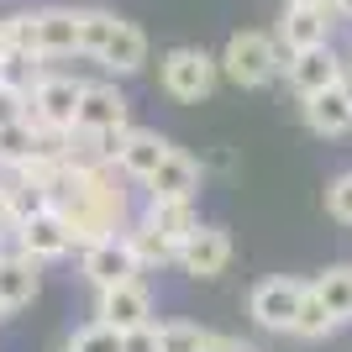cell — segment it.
Masks as SVG:
<instances>
[{"mask_svg":"<svg viewBox=\"0 0 352 352\" xmlns=\"http://www.w3.org/2000/svg\"><path fill=\"white\" fill-rule=\"evenodd\" d=\"M79 58L126 79L147 63V32L116 11H79Z\"/></svg>","mask_w":352,"mask_h":352,"instance_id":"obj_1","label":"cell"},{"mask_svg":"<svg viewBox=\"0 0 352 352\" xmlns=\"http://www.w3.org/2000/svg\"><path fill=\"white\" fill-rule=\"evenodd\" d=\"M284 74V47L274 32H232L221 47V79L236 89H263Z\"/></svg>","mask_w":352,"mask_h":352,"instance_id":"obj_2","label":"cell"},{"mask_svg":"<svg viewBox=\"0 0 352 352\" xmlns=\"http://www.w3.org/2000/svg\"><path fill=\"white\" fill-rule=\"evenodd\" d=\"M158 85L168 100L179 105H200L216 95L221 85V58H210L206 47H168L158 58Z\"/></svg>","mask_w":352,"mask_h":352,"instance_id":"obj_3","label":"cell"},{"mask_svg":"<svg viewBox=\"0 0 352 352\" xmlns=\"http://www.w3.org/2000/svg\"><path fill=\"white\" fill-rule=\"evenodd\" d=\"M79 89H85V79L58 74V69H43L27 85V121H32V126H58V132H74Z\"/></svg>","mask_w":352,"mask_h":352,"instance_id":"obj_4","label":"cell"},{"mask_svg":"<svg viewBox=\"0 0 352 352\" xmlns=\"http://www.w3.org/2000/svg\"><path fill=\"white\" fill-rule=\"evenodd\" d=\"M305 294H310V284L289 279V274H274V279L252 284L248 316L263 326V331H294V316H300V305H305Z\"/></svg>","mask_w":352,"mask_h":352,"instance_id":"obj_5","label":"cell"},{"mask_svg":"<svg viewBox=\"0 0 352 352\" xmlns=\"http://www.w3.org/2000/svg\"><path fill=\"white\" fill-rule=\"evenodd\" d=\"M111 126H132V100L111 79H85L79 111H74V132H111Z\"/></svg>","mask_w":352,"mask_h":352,"instance_id":"obj_6","label":"cell"},{"mask_svg":"<svg viewBox=\"0 0 352 352\" xmlns=\"http://www.w3.org/2000/svg\"><path fill=\"white\" fill-rule=\"evenodd\" d=\"M342 69H347V58H342L331 43L305 47V53H284V85H289L300 100H305V95H316V89L342 85Z\"/></svg>","mask_w":352,"mask_h":352,"instance_id":"obj_7","label":"cell"},{"mask_svg":"<svg viewBox=\"0 0 352 352\" xmlns=\"http://www.w3.org/2000/svg\"><path fill=\"white\" fill-rule=\"evenodd\" d=\"M200 184H206L200 158H190L184 147H168V153H163V163L153 168V179H147L142 190H147V200H195V195H200Z\"/></svg>","mask_w":352,"mask_h":352,"instance_id":"obj_8","label":"cell"},{"mask_svg":"<svg viewBox=\"0 0 352 352\" xmlns=\"http://www.w3.org/2000/svg\"><path fill=\"white\" fill-rule=\"evenodd\" d=\"M137 274H142V268H137V258H132V248H126V236H121V232L85 248V279L95 284V294H100V289H116V284L137 279Z\"/></svg>","mask_w":352,"mask_h":352,"instance_id":"obj_9","label":"cell"},{"mask_svg":"<svg viewBox=\"0 0 352 352\" xmlns=\"http://www.w3.org/2000/svg\"><path fill=\"white\" fill-rule=\"evenodd\" d=\"M331 27H337V11H326V6H284L274 37L284 53H305V47L331 43Z\"/></svg>","mask_w":352,"mask_h":352,"instance_id":"obj_10","label":"cell"},{"mask_svg":"<svg viewBox=\"0 0 352 352\" xmlns=\"http://www.w3.org/2000/svg\"><path fill=\"white\" fill-rule=\"evenodd\" d=\"M16 248L27 252V258H37V263H53V258H63V252L74 248V232L63 226V216L53 206L37 210V216L21 221V232H16Z\"/></svg>","mask_w":352,"mask_h":352,"instance_id":"obj_11","label":"cell"},{"mask_svg":"<svg viewBox=\"0 0 352 352\" xmlns=\"http://www.w3.org/2000/svg\"><path fill=\"white\" fill-rule=\"evenodd\" d=\"M226 263H232V236H226V226H200V232L179 248V268H184L190 279H216V274H226Z\"/></svg>","mask_w":352,"mask_h":352,"instance_id":"obj_12","label":"cell"},{"mask_svg":"<svg viewBox=\"0 0 352 352\" xmlns=\"http://www.w3.org/2000/svg\"><path fill=\"white\" fill-rule=\"evenodd\" d=\"M79 53V11L74 6H43L37 11V58L58 63Z\"/></svg>","mask_w":352,"mask_h":352,"instance_id":"obj_13","label":"cell"},{"mask_svg":"<svg viewBox=\"0 0 352 352\" xmlns=\"http://www.w3.org/2000/svg\"><path fill=\"white\" fill-rule=\"evenodd\" d=\"M100 321H111L116 331H137V326L153 321V294H147V284L126 279L116 284V289H100V310H95Z\"/></svg>","mask_w":352,"mask_h":352,"instance_id":"obj_14","label":"cell"},{"mask_svg":"<svg viewBox=\"0 0 352 352\" xmlns=\"http://www.w3.org/2000/svg\"><path fill=\"white\" fill-rule=\"evenodd\" d=\"M305 126L316 137H347L352 132V100H347V89L331 85V89H316V95H305Z\"/></svg>","mask_w":352,"mask_h":352,"instance_id":"obj_15","label":"cell"},{"mask_svg":"<svg viewBox=\"0 0 352 352\" xmlns=\"http://www.w3.org/2000/svg\"><path fill=\"white\" fill-rule=\"evenodd\" d=\"M0 300L11 310H27L37 300V258H27L16 242L0 248Z\"/></svg>","mask_w":352,"mask_h":352,"instance_id":"obj_16","label":"cell"},{"mask_svg":"<svg viewBox=\"0 0 352 352\" xmlns=\"http://www.w3.org/2000/svg\"><path fill=\"white\" fill-rule=\"evenodd\" d=\"M174 142H163L158 132H147V126H132L126 132V142H121V153H116V168L126 179H137V184H147L153 179V168L163 163V153H168Z\"/></svg>","mask_w":352,"mask_h":352,"instance_id":"obj_17","label":"cell"},{"mask_svg":"<svg viewBox=\"0 0 352 352\" xmlns=\"http://www.w3.org/2000/svg\"><path fill=\"white\" fill-rule=\"evenodd\" d=\"M147 226H158L168 242H190L195 232H200V210H195V200H147Z\"/></svg>","mask_w":352,"mask_h":352,"instance_id":"obj_18","label":"cell"},{"mask_svg":"<svg viewBox=\"0 0 352 352\" xmlns=\"http://www.w3.org/2000/svg\"><path fill=\"white\" fill-rule=\"evenodd\" d=\"M126 248H132L137 268H163V263H179V242L158 232V226H147V221H126Z\"/></svg>","mask_w":352,"mask_h":352,"instance_id":"obj_19","label":"cell"},{"mask_svg":"<svg viewBox=\"0 0 352 352\" xmlns=\"http://www.w3.org/2000/svg\"><path fill=\"white\" fill-rule=\"evenodd\" d=\"M0 47L11 58H37V11H0Z\"/></svg>","mask_w":352,"mask_h":352,"instance_id":"obj_20","label":"cell"},{"mask_svg":"<svg viewBox=\"0 0 352 352\" xmlns=\"http://www.w3.org/2000/svg\"><path fill=\"white\" fill-rule=\"evenodd\" d=\"M310 289L326 300V310H331L342 326L352 321V263H337V268H326V274H316Z\"/></svg>","mask_w":352,"mask_h":352,"instance_id":"obj_21","label":"cell"},{"mask_svg":"<svg viewBox=\"0 0 352 352\" xmlns=\"http://www.w3.org/2000/svg\"><path fill=\"white\" fill-rule=\"evenodd\" d=\"M337 326H342V321L326 310L321 294L310 289V294H305V305H300V316H294V331H289V337H300V342H321V337H331Z\"/></svg>","mask_w":352,"mask_h":352,"instance_id":"obj_22","label":"cell"},{"mask_svg":"<svg viewBox=\"0 0 352 352\" xmlns=\"http://www.w3.org/2000/svg\"><path fill=\"white\" fill-rule=\"evenodd\" d=\"M0 153H6V163H32L37 158V126H32L27 116L11 121V126H0Z\"/></svg>","mask_w":352,"mask_h":352,"instance_id":"obj_23","label":"cell"},{"mask_svg":"<svg viewBox=\"0 0 352 352\" xmlns=\"http://www.w3.org/2000/svg\"><path fill=\"white\" fill-rule=\"evenodd\" d=\"M210 331H200L195 321H163L158 326V352H200Z\"/></svg>","mask_w":352,"mask_h":352,"instance_id":"obj_24","label":"cell"},{"mask_svg":"<svg viewBox=\"0 0 352 352\" xmlns=\"http://www.w3.org/2000/svg\"><path fill=\"white\" fill-rule=\"evenodd\" d=\"M69 352H121V331L111 321H89L85 331H74Z\"/></svg>","mask_w":352,"mask_h":352,"instance_id":"obj_25","label":"cell"},{"mask_svg":"<svg viewBox=\"0 0 352 352\" xmlns=\"http://www.w3.org/2000/svg\"><path fill=\"white\" fill-rule=\"evenodd\" d=\"M326 210H331V221L352 226V174H337L326 184Z\"/></svg>","mask_w":352,"mask_h":352,"instance_id":"obj_26","label":"cell"},{"mask_svg":"<svg viewBox=\"0 0 352 352\" xmlns=\"http://www.w3.org/2000/svg\"><path fill=\"white\" fill-rule=\"evenodd\" d=\"M27 116V89L21 85H0V126H11V121Z\"/></svg>","mask_w":352,"mask_h":352,"instance_id":"obj_27","label":"cell"},{"mask_svg":"<svg viewBox=\"0 0 352 352\" xmlns=\"http://www.w3.org/2000/svg\"><path fill=\"white\" fill-rule=\"evenodd\" d=\"M16 232H21V210H16V200L6 190H0V248H11Z\"/></svg>","mask_w":352,"mask_h":352,"instance_id":"obj_28","label":"cell"},{"mask_svg":"<svg viewBox=\"0 0 352 352\" xmlns=\"http://www.w3.org/2000/svg\"><path fill=\"white\" fill-rule=\"evenodd\" d=\"M121 352H158V326L147 321L137 331H121Z\"/></svg>","mask_w":352,"mask_h":352,"instance_id":"obj_29","label":"cell"},{"mask_svg":"<svg viewBox=\"0 0 352 352\" xmlns=\"http://www.w3.org/2000/svg\"><path fill=\"white\" fill-rule=\"evenodd\" d=\"M284 6H326V11H337V0H284Z\"/></svg>","mask_w":352,"mask_h":352,"instance_id":"obj_30","label":"cell"},{"mask_svg":"<svg viewBox=\"0 0 352 352\" xmlns=\"http://www.w3.org/2000/svg\"><path fill=\"white\" fill-rule=\"evenodd\" d=\"M11 79V58H6V47H0V85Z\"/></svg>","mask_w":352,"mask_h":352,"instance_id":"obj_31","label":"cell"},{"mask_svg":"<svg viewBox=\"0 0 352 352\" xmlns=\"http://www.w3.org/2000/svg\"><path fill=\"white\" fill-rule=\"evenodd\" d=\"M342 89H347V100H352V58H347V69H342Z\"/></svg>","mask_w":352,"mask_h":352,"instance_id":"obj_32","label":"cell"},{"mask_svg":"<svg viewBox=\"0 0 352 352\" xmlns=\"http://www.w3.org/2000/svg\"><path fill=\"white\" fill-rule=\"evenodd\" d=\"M337 16H347V21H352V0H337Z\"/></svg>","mask_w":352,"mask_h":352,"instance_id":"obj_33","label":"cell"},{"mask_svg":"<svg viewBox=\"0 0 352 352\" xmlns=\"http://www.w3.org/2000/svg\"><path fill=\"white\" fill-rule=\"evenodd\" d=\"M6 316H11V305H6V300H0V321H6Z\"/></svg>","mask_w":352,"mask_h":352,"instance_id":"obj_34","label":"cell"},{"mask_svg":"<svg viewBox=\"0 0 352 352\" xmlns=\"http://www.w3.org/2000/svg\"><path fill=\"white\" fill-rule=\"evenodd\" d=\"M0 168H6V153H0Z\"/></svg>","mask_w":352,"mask_h":352,"instance_id":"obj_35","label":"cell"}]
</instances>
